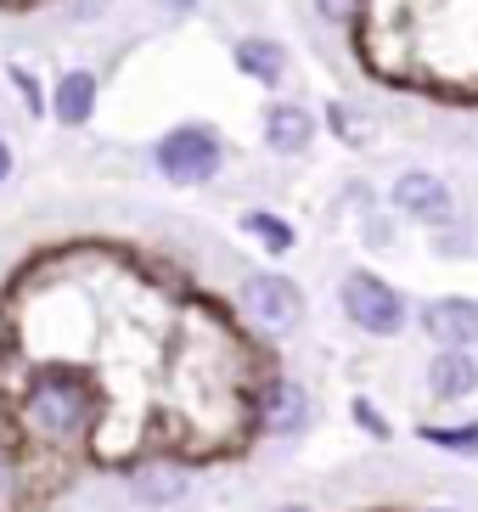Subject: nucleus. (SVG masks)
I'll return each instance as SVG.
<instances>
[{
	"instance_id": "1",
	"label": "nucleus",
	"mask_w": 478,
	"mask_h": 512,
	"mask_svg": "<svg viewBox=\"0 0 478 512\" xmlns=\"http://www.w3.org/2000/svg\"><path fill=\"white\" fill-rule=\"evenodd\" d=\"M23 422L40 439H51V445H68V439H79L96 422V394L74 372H45L23 394Z\"/></svg>"
},
{
	"instance_id": "2",
	"label": "nucleus",
	"mask_w": 478,
	"mask_h": 512,
	"mask_svg": "<svg viewBox=\"0 0 478 512\" xmlns=\"http://www.w3.org/2000/svg\"><path fill=\"white\" fill-rule=\"evenodd\" d=\"M152 164L175 186H209L225 164V141L214 124H175L152 141Z\"/></svg>"
},
{
	"instance_id": "3",
	"label": "nucleus",
	"mask_w": 478,
	"mask_h": 512,
	"mask_svg": "<svg viewBox=\"0 0 478 512\" xmlns=\"http://www.w3.org/2000/svg\"><path fill=\"white\" fill-rule=\"evenodd\" d=\"M338 304H344L349 327H360L366 338H400L411 327V304L394 282H383L377 271H349L338 287Z\"/></svg>"
},
{
	"instance_id": "4",
	"label": "nucleus",
	"mask_w": 478,
	"mask_h": 512,
	"mask_svg": "<svg viewBox=\"0 0 478 512\" xmlns=\"http://www.w3.org/2000/svg\"><path fill=\"white\" fill-rule=\"evenodd\" d=\"M242 316L265 332H293L304 321V287L282 271H254L242 282Z\"/></svg>"
},
{
	"instance_id": "5",
	"label": "nucleus",
	"mask_w": 478,
	"mask_h": 512,
	"mask_svg": "<svg viewBox=\"0 0 478 512\" xmlns=\"http://www.w3.org/2000/svg\"><path fill=\"white\" fill-rule=\"evenodd\" d=\"M422 332L439 349H473L478 344V299L467 293H439L422 304Z\"/></svg>"
},
{
	"instance_id": "6",
	"label": "nucleus",
	"mask_w": 478,
	"mask_h": 512,
	"mask_svg": "<svg viewBox=\"0 0 478 512\" xmlns=\"http://www.w3.org/2000/svg\"><path fill=\"white\" fill-rule=\"evenodd\" d=\"M389 203H394V214H405V220L439 226V220L450 214V186L439 181L434 169H405V175H394Z\"/></svg>"
},
{
	"instance_id": "7",
	"label": "nucleus",
	"mask_w": 478,
	"mask_h": 512,
	"mask_svg": "<svg viewBox=\"0 0 478 512\" xmlns=\"http://www.w3.org/2000/svg\"><path fill=\"white\" fill-rule=\"evenodd\" d=\"M259 428L276 439H293L310 428V389L304 383H293V377H276L265 389V400H259Z\"/></svg>"
},
{
	"instance_id": "8",
	"label": "nucleus",
	"mask_w": 478,
	"mask_h": 512,
	"mask_svg": "<svg viewBox=\"0 0 478 512\" xmlns=\"http://www.w3.org/2000/svg\"><path fill=\"white\" fill-rule=\"evenodd\" d=\"M265 147L276 152V158H299V152H310L315 141V113L299 102H270L265 107Z\"/></svg>"
},
{
	"instance_id": "9",
	"label": "nucleus",
	"mask_w": 478,
	"mask_h": 512,
	"mask_svg": "<svg viewBox=\"0 0 478 512\" xmlns=\"http://www.w3.org/2000/svg\"><path fill=\"white\" fill-rule=\"evenodd\" d=\"M428 394L439 406H456L467 394H478V355L473 349H434L428 361Z\"/></svg>"
},
{
	"instance_id": "10",
	"label": "nucleus",
	"mask_w": 478,
	"mask_h": 512,
	"mask_svg": "<svg viewBox=\"0 0 478 512\" xmlns=\"http://www.w3.org/2000/svg\"><path fill=\"white\" fill-rule=\"evenodd\" d=\"M90 113H96V74H90V68L57 74V85H51V119H57L62 130H85Z\"/></svg>"
},
{
	"instance_id": "11",
	"label": "nucleus",
	"mask_w": 478,
	"mask_h": 512,
	"mask_svg": "<svg viewBox=\"0 0 478 512\" xmlns=\"http://www.w3.org/2000/svg\"><path fill=\"white\" fill-rule=\"evenodd\" d=\"M231 57H237V68L254 79V85H270V91H276V85L287 79V46L282 40H270V34H248V40H237Z\"/></svg>"
},
{
	"instance_id": "12",
	"label": "nucleus",
	"mask_w": 478,
	"mask_h": 512,
	"mask_svg": "<svg viewBox=\"0 0 478 512\" xmlns=\"http://www.w3.org/2000/svg\"><path fill=\"white\" fill-rule=\"evenodd\" d=\"M130 490H135V501H147V507H169V501L186 496V467H175V462H147V467L130 479Z\"/></svg>"
},
{
	"instance_id": "13",
	"label": "nucleus",
	"mask_w": 478,
	"mask_h": 512,
	"mask_svg": "<svg viewBox=\"0 0 478 512\" xmlns=\"http://www.w3.org/2000/svg\"><path fill=\"white\" fill-rule=\"evenodd\" d=\"M242 231L265 248V254H293L299 248V231H293V220H282L276 209H248L242 214Z\"/></svg>"
},
{
	"instance_id": "14",
	"label": "nucleus",
	"mask_w": 478,
	"mask_h": 512,
	"mask_svg": "<svg viewBox=\"0 0 478 512\" xmlns=\"http://www.w3.org/2000/svg\"><path fill=\"white\" fill-rule=\"evenodd\" d=\"M417 439L434 445V451H450V456H478V422H456V428L428 422V428H417Z\"/></svg>"
},
{
	"instance_id": "15",
	"label": "nucleus",
	"mask_w": 478,
	"mask_h": 512,
	"mask_svg": "<svg viewBox=\"0 0 478 512\" xmlns=\"http://www.w3.org/2000/svg\"><path fill=\"white\" fill-rule=\"evenodd\" d=\"M327 124L338 130V141H344V147H366V141H372V124H366V113H355L349 102H332V107H327Z\"/></svg>"
},
{
	"instance_id": "16",
	"label": "nucleus",
	"mask_w": 478,
	"mask_h": 512,
	"mask_svg": "<svg viewBox=\"0 0 478 512\" xmlns=\"http://www.w3.org/2000/svg\"><path fill=\"white\" fill-rule=\"evenodd\" d=\"M6 74H12L17 96H23V102H29V113H51V96L40 91V79H34L29 68H23V62H12V68H6Z\"/></svg>"
},
{
	"instance_id": "17",
	"label": "nucleus",
	"mask_w": 478,
	"mask_h": 512,
	"mask_svg": "<svg viewBox=\"0 0 478 512\" xmlns=\"http://www.w3.org/2000/svg\"><path fill=\"white\" fill-rule=\"evenodd\" d=\"M349 411H355V422H360V428H366L372 439H389V434H394V428H389V417H383V411H377L372 400H366V394H360V400H355Z\"/></svg>"
},
{
	"instance_id": "18",
	"label": "nucleus",
	"mask_w": 478,
	"mask_h": 512,
	"mask_svg": "<svg viewBox=\"0 0 478 512\" xmlns=\"http://www.w3.org/2000/svg\"><path fill=\"white\" fill-rule=\"evenodd\" d=\"M315 12L327 17V23H349L360 12V0H315Z\"/></svg>"
},
{
	"instance_id": "19",
	"label": "nucleus",
	"mask_w": 478,
	"mask_h": 512,
	"mask_svg": "<svg viewBox=\"0 0 478 512\" xmlns=\"http://www.w3.org/2000/svg\"><path fill=\"white\" fill-rule=\"evenodd\" d=\"M169 17H186V12H197V0H158Z\"/></svg>"
},
{
	"instance_id": "20",
	"label": "nucleus",
	"mask_w": 478,
	"mask_h": 512,
	"mask_svg": "<svg viewBox=\"0 0 478 512\" xmlns=\"http://www.w3.org/2000/svg\"><path fill=\"white\" fill-rule=\"evenodd\" d=\"M12 181V147H6V136H0V186Z\"/></svg>"
},
{
	"instance_id": "21",
	"label": "nucleus",
	"mask_w": 478,
	"mask_h": 512,
	"mask_svg": "<svg viewBox=\"0 0 478 512\" xmlns=\"http://www.w3.org/2000/svg\"><path fill=\"white\" fill-rule=\"evenodd\" d=\"M12 490V462H6V451H0V496Z\"/></svg>"
},
{
	"instance_id": "22",
	"label": "nucleus",
	"mask_w": 478,
	"mask_h": 512,
	"mask_svg": "<svg viewBox=\"0 0 478 512\" xmlns=\"http://www.w3.org/2000/svg\"><path fill=\"white\" fill-rule=\"evenodd\" d=\"M276 512H310V507H276Z\"/></svg>"
},
{
	"instance_id": "23",
	"label": "nucleus",
	"mask_w": 478,
	"mask_h": 512,
	"mask_svg": "<svg viewBox=\"0 0 478 512\" xmlns=\"http://www.w3.org/2000/svg\"><path fill=\"white\" fill-rule=\"evenodd\" d=\"M428 512H456V507H428Z\"/></svg>"
}]
</instances>
